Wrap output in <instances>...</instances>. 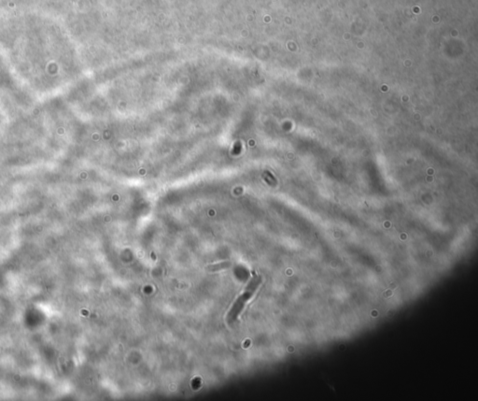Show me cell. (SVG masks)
<instances>
[{
	"label": "cell",
	"mask_w": 478,
	"mask_h": 401,
	"mask_svg": "<svg viewBox=\"0 0 478 401\" xmlns=\"http://www.w3.org/2000/svg\"><path fill=\"white\" fill-rule=\"evenodd\" d=\"M262 283V278L259 275H253V277L248 281L247 286L245 287L244 291L240 294L239 298L236 299L234 302L232 308H231L228 314H227V321L229 322H235L238 320L241 311L243 308H245L246 304L248 303L254 294L256 293L260 284Z\"/></svg>",
	"instance_id": "obj_1"
},
{
	"label": "cell",
	"mask_w": 478,
	"mask_h": 401,
	"mask_svg": "<svg viewBox=\"0 0 478 401\" xmlns=\"http://www.w3.org/2000/svg\"><path fill=\"white\" fill-rule=\"evenodd\" d=\"M229 266H230V263L229 262H225V263H221V264H218V265L210 266V267H209V270H210L211 271H220V270H222V269L228 268Z\"/></svg>",
	"instance_id": "obj_2"
}]
</instances>
